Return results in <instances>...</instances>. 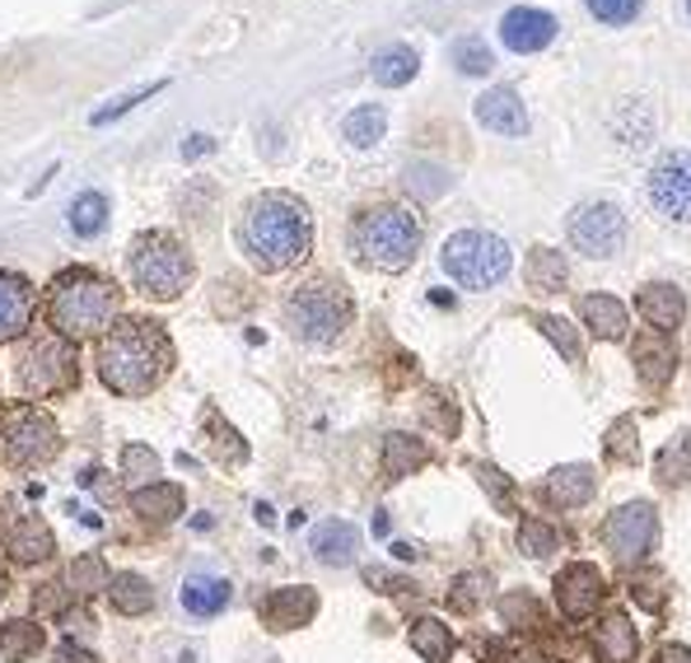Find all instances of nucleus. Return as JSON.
I'll return each mask as SVG.
<instances>
[{
	"label": "nucleus",
	"mask_w": 691,
	"mask_h": 663,
	"mask_svg": "<svg viewBox=\"0 0 691 663\" xmlns=\"http://www.w3.org/2000/svg\"><path fill=\"white\" fill-rule=\"evenodd\" d=\"M173 370V341L154 318H122L99 336V379L118 398L154 393Z\"/></svg>",
	"instance_id": "obj_1"
},
{
	"label": "nucleus",
	"mask_w": 691,
	"mask_h": 663,
	"mask_svg": "<svg viewBox=\"0 0 691 663\" xmlns=\"http://www.w3.org/2000/svg\"><path fill=\"white\" fill-rule=\"evenodd\" d=\"M52 663H99V659H94V654H89L84 645H75V640H65V645H57Z\"/></svg>",
	"instance_id": "obj_51"
},
{
	"label": "nucleus",
	"mask_w": 691,
	"mask_h": 663,
	"mask_svg": "<svg viewBox=\"0 0 691 663\" xmlns=\"http://www.w3.org/2000/svg\"><path fill=\"white\" fill-rule=\"evenodd\" d=\"M19 388L29 398H61L80 383V351L61 332H42L19 351Z\"/></svg>",
	"instance_id": "obj_7"
},
{
	"label": "nucleus",
	"mask_w": 691,
	"mask_h": 663,
	"mask_svg": "<svg viewBox=\"0 0 691 663\" xmlns=\"http://www.w3.org/2000/svg\"><path fill=\"white\" fill-rule=\"evenodd\" d=\"M659 663H691V650L687 645H663L659 650Z\"/></svg>",
	"instance_id": "obj_54"
},
{
	"label": "nucleus",
	"mask_w": 691,
	"mask_h": 663,
	"mask_svg": "<svg viewBox=\"0 0 691 663\" xmlns=\"http://www.w3.org/2000/svg\"><path fill=\"white\" fill-rule=\"evenodd\" d=\"M538 328L547 341H556V351H561L570 364H585V341H579V332L566 323V318H556V313H542L538 318Z\"/></svg>",
	"instance_id": "obj_39"
},
{
	"label": "nucleus",
	"mask_w": 691,
	"mask_h": 663,
	"mask_svg": "<svg viewBox=\"0 0 691 663\" xmlns=\"http://www.w3.org/2000/svg\"><path fill=\"white\" fill-rule=\"evenodd\" d=\"M603 599H608V584H603V575H598L589 561H575V565H566L561 575H556V603H561V612L570 616V622L593 616Z\"/></svg>",
	"instance_id": "obj_13"
},
{
	"label": "nucleus",
	"mask_w": 691,
	"mask_h": 663,
	"mask_svg": "<svg viewBox=\"0 0 691 663\" xmlns=\"http://www.w3.org/2000/svg\"><path fill=\"white\" fill-rule=\"evenodd\" d=\"M449 61L458 66L463 76H486L490 66H496V61H490V48H486L481 38H458L454 48H449Z\"/></svg>",
	"instance_id": "obj_41"
},
{
	"label": "nucleus",
	"mask_w": 691,
	"mask_h": 663,
	"mask_svg": "<svg viewBox=\"0 0 691 663\" xmlns=\"http://www.w3.org/2000/svg\"><path fill=\"white\" fill-rule=\"evenodd\" d=\"M654 476H659V486H687L691 482V430L673 434V440L654 453Z\"/></svg>",
	"instance_id": "obj_30"
},
{
	"label": "nucleus",
	"mask_w": 691,
	"mask_h": 663,
	"mask_svg": "<svg viewBox=\"0 0 691 663\" xmlns=\"http://www.w3.org/2000/svg\"><path fill=\"white\" fill-rule=\"evenodd\" d=\"M556 14H547V10H532V6H519V10H509L505 19H500V42L509 52H542L547 42L556 38Z\"/></svg>",
	"instance_id": "obj_16"
},
{
	"label": "nucleus",
	"mask_w": 691,
	"mask_h": 663,
	"mask_svg": "<svg viewBox=\"0 0 691 663\" xmlns=\"http://www.w3.org/2000/svg\"><path fill=\"white\" fill-rule=\"evenodd\" d=\"M122 304V290L99 277L89 267H71L48 285V323L65 341H84V336H103L113 328Z\"/></svg>",
	"instance_id": "obj_3"
},
{
	"label": "nucleus",
	"mask_w": 691,
	"mask_h": 663,
	"mask_svg": "<svg viewBox=\"0 0 691 663\" xmlns=\"http://www.w3.org/2000/svg\"><path fill=\"white\" fill-rule=\"evenodd\" d=\"M486 593H490V575L486 570H472V575H458L454 589H449V603L458 612H477L486 603Z\"/></svg>",
	"instance_id": "obj_42"
},
{
	"label": "nucleus",
	"mask_w": 691,
	"mask_h": 663,
	"mask_svg": "<svg viewBox=\"0 0 691 663\" xmlns=\"http://www.w3.org/2000/svg\"><path fill=\"white\" fill-rule=\"evenodd\" d=\"M472 472H477V482L486 486V495H490V505L496 510H505V514H515V486L505 482V476L490 468V463H472Z\"/></svg>",
	"instance_id": "obj_46"
},
{
	"label": "nucleus",
	"mask_w": 691,
	"mask_h": 663,
	"mask_svg": "<svg viewBox=\"0 0 691 663\" xmlns=\"http://www.w3.org/2000/svg\"><path fill=\"white\" fill-rule=\"evenodd\" d=\"M113 584V575H108V565H103V556H80L75 565H71V593H80V599H89V593H99V589H108Z\"/></svg>",
	"instance_id": "obj_40"
},
{
	"label": "nucleus",
	"mask_w": 691,
	"mask_h": 663,
	"mask_svg": "<svg viewBox=\"0 0 691 663\" xmlns=\"http://www.w3.org/2000/svg\"><path fill=\"white\" fill-rule=\"evenodd\" d=\"M430 463V444L426 440H416V434H388L384 440V472L388 476H411Z\"/></svg>",
	"instance_id": "obj_28"
},
{
	"label": "nucleus",
	"mask_w": 691,
	"mask_h": 663,
	"mask_svg": "<svg viewBox=\"0 0 691 663\" xmlns=\"http://www.w3.org/2000/svg\"><path fill=\"white\" fill-rule=\"evenodd\" d=\"M211 150H215V141H211V135H202V131L183 141V159H202V154H211Z\"/></svg>",
	"instance_id": "obj_52"
},
{
	"label": "nucleus",
	"mask_w": 691,
	"mask_h": 663,
	"mask_svg": "<svg viewBox=\"0 0 691 663\" xmlns=\"http://www.w3.org/2000/svg\"><path fill=\"white\" fill-rule=\"evenodd\" d=\"M365 584L378 589V593H411V589H416L407 575H388V570H374V565L365 570Z\"/></svg>",
	"instance_id": "obj_49"
},
{
	"label": "nucleus",
	"mask_w": 691,
	"mask_h": 663,
	"mask_svg": "<svg viewBox=\"0 0 691 663\" xmlns=\"http://www.w3.org/2000/svg\"><path fill=\"white\" fill-rule=\"evenodd\" d=\"M61 453V430L42 406H6L0 411V463L6 468H42Z\"/></svg>",
	"instance_id": "obj_8"
},
{
	"label": "nucleus",
	"mask_w": 691,
	"mask_h": 663,
	"mask_svg": "<svg viewBox=\"0 0 691 663\" xmlns=\"http://www.w3.org/2000/svg\"><path fill=\"white\" fill-rule=\"evenodd\" d=\"M108 599H113V607L122 616H141L154 607V589L145 575H131V570H122V575H113V584H108Z\"/></svg>",
	"instance_id": "obj_32"
},
{
	"label": "nucleus",
	"mask_w": 691,
	"mask_h": 663,
	"mask_svg": "<svg viewBox=\"0 0 691 663\" xmlns=\"http://www.w3.org/2000/svg\"><path fill=\"white\" fill-rule=\"evenodd\" d=\"M411 650L426 663H449L454 635H449V626H444V622H435V616H420V622H411Z\"/></svg>",
	"instance_id": "obj_34"
},
{
	"label": "nucleus",
	"mask_w": 691,
	"mask_h": 663,
	"mask_svg": "<svg viewBox=\"0 0 691 663\" xmlns=\"http://www.w3.org/2000/svg\"><path fill=\"white\" fill-rule=\"evenodd\" d=\"M355 546H360V533H355L346 519H327V523L314 529V556L323 565H350Z\"/></svg>",
	"instance_id": "obj_26"
},
{
	"label": "nucleus",
	"mask_w": 691,
	"mask_h": 663,
	"mask_svg": "<svg viewBox=\"0 0 691 663\" xmlns=\"http://www.w3.org/2000/svg\"><path fill=\"white\" fill-rule=\"evenodd\" d=\"M579 318H585V328L603 341L627 336V304H621L617 294H585V300H579Z\"/></svg>",
	"instance_id": "obj_23"
},
{
	"label": "nucleus",
	"mask_w": 691,
	"mask_h": 663,
	"mask_svg": "<svg viewBox=\"0 0 691 663\" xmlns=\"http://www.w3.org/2000/svg\"><path fill=\"white\" fill-rule=\"evenodd\" d=\"M477 122L486 131H496V135H524L528 131V112H524L515 89L500 84V89H486V94L477 99Z\"/></svg>",
	"instance_id": "obj_20"
},
{
	"label": "nucleus",
	"mask_w": 691,
	"mask_h": 663,
	"mask_svg": "<svg viewBox=\"0 0 691 663\" xmlns=\"http://www.w3.org/2000/svg\"><path fill=\"white\" fill-rule=\"evenodd\" d=\"M444 188H449V173L435 169V164H411L407 169V192L416 197H439Z\"/></svg>",
	"instance_id": "obj_48"
},
{
	"label": "nucleus",
	"mask_w": 691,
	"mask_h": 663,
	"mask_svg": "<svg viewBox=\"0 0 691 663\" xmlns=\"http://www.w3.org/2000/svg\"><path fill=\"white\" fill-rule=\"evenodd\" d=\"M122 476L126 482H136V491L154 486V476H160V453H154L150 444H126L122 449Z\"/></svg>",
	"instance_id": "obj_38"
},
{
	"label": "nucleus",
	"mask_w": 691,
	"mask_h": 663,
	"mask_svg": "<svg viewBox=\"0 0 691 663\" xmlns=\"http://www.w3.org/2000/svg\"><path fill=\"white\" fill-rule=\"evenodd\" d=\"M636 309L654 332L673 336V328H682V318H687V294L678 285H668V281H654V285H644L636 294Z\"/></svg>",
	"instance_id": "obj_18"
},
{
	"label": "nucleus",
	"mask_w": 691,
	"mask_h": 663,
	"mask_svg": "<svg viewBox=\"0 0 691 663\" xmlns=\"http://www.w3.org/2000/svg\"><path fill=\"white\" fill-rule=\"evenodd\" d=\"M61 584H42V593H33V607L38 612H57L61 607V593H57Z\"/></svg>",
	"instance_id": "obj_53"
},
{
	"label": "nucleus",
	"mask_w": 691,
	"mask_h": 663,
	"mask_svg": "<svg viewBox=\"0 0 691 663\" xmlns=\"http://www.w3.org/2000/svg\"><path fill=\"white\" fill-rule=\"evenodd\" d=\"M636 370H640V383H650V388H663L668 379H673L678 370V351H673V336L668 332H644L636 336Z\"/></svg>",
	"instance_id": "obj_21"
},
{
	"label": "nucleus",
	"mask_w": 691,
	"mask_h": 663,
	"mask_svg": "<svg viewBox=\"0 0 691 663\" xmlns=\"http://www.w3.org/2000/svg\"><path fill=\"white\" fill-rule=\"evenodd\" d=\"M238 248L248 253L257 271H289L308 258L314 248V215L308 205L289 192H262L243 205L238 220Z\"/></svg>",
	"instance_id": "obj_2"
},
{
	"label": "nucleus",
	"mask_w": 691,
	"mask_h": 663,
	"mask_svg": "<svg viewBox=\"0 0 691 663\" xmlns=\"http://www.w3.org/2000/svg\"><path fill=\"white\" fill-rule=\"evenodd\" d=\"M439 262L463 290H496L509 277V243L486 230H458L444 243Z\"/></svg>",
	"instance_id": "obj_9"
},
{
	"label": "nucleus",
	"mask_w": 691,
	"mask_h": 663,
	"mask_svg": "<svg viewBox=\"0 0 691 663\" xmlns=\"http://www.w3.org/2000/svg\"><path fill=\"white\" fill-rule=\"evenodd\" d=\"M126 271H131V285H136L145 300H177L196 277L192 253L164 230H150L131 243Z\"/></svg>",
	"instance_id": "obj_6"
},
{
	"label": "nucleus",
	"mask_w": 691,
	"mask_h": 663,
	"mask_svg": "<svg viewBox=\"0 0 691 663\" xmlns=\"http://www.w3.org/2000/svg\"><path fill=\"white\" fill-rule=\"evenodd\" d=\"M589 645H593L598 663H631L636 650H640V635H636L627 612H608L603 622L589 631Z\"/></svg>",
	"instance_id": "obj_19"
},
{
	"label": "nucleus",
	"mask_w": 691,
	"mask_h": 663,
	"mask_svg": "<svg viewBox=\"0 0 691 663\" xmlns=\"http://www.w3.org/2000/svg\"><path fill=\"white\" fill-rule=\"evenodd\" d=\"M160 89H164V80H154V84H141V89H131V94H122V99H113L108 108H99V112H94V118H89V122H94V127H108V122H118V118H126V112L136 108V103L154 99V94H160Z\"/></svg>",
	"instance_id": "obj_44"
},
{
	"label": "nucleus",
	"mask_w": 691,
	"mask_h": 663,
	"mask_svg": "<svg viewBox=\"0 0 691 663\" xmlns=\"http://www.w3.org/2000/svg\"><path fill=\"white\" fill-rule=\"evenodd\" d=\"M183 607H187V616H220L230 607V599H234V589H230V580H220V575H187V584H183Z\"/></svg>",
	"instance_id": "obj_22"
},
{
	"label": "nucleus",
	"mask_w": 691,
	"mask_h": 663,
	"mask_svg": "<svg viewBox=\"0 0 691 663\" xmlns=\"http://www.w3.org/2000/svg\"><path fill=\"white\" fill-rule=\"evenodd\" d=\"M416 71H420V57H416V48H407V42H393V48L374 52V61H369L374 84H384V89H403V84H411Z\"/></svg>",
	"instance_id": "obj_25"
},
{
	"label": "nucleus",
	"mask_w": 691,
	"mask_h": 663,
	"mask_svg": "<svg viewBox=\"0 0 691 663\" xmlns=\"http://www.w3.org/2000/svg\"><path fill=\"white\" fill-rule=\"evenodd\" d=\"M524 271H528V285L542 294H561L570 281V262H566V253H556V248H532Z\"/></svg>",
	"instance_id": "obj_29"
},
{
	"label": "nucleus",
	"mask_w": 691,
	"mask_h": 663,
	"mask_svg": "<svg viewBox=\"0 0 691 663\" xmlns=\"http://www.w3.org/2000/svg\"><path fill=\"white\" fill-rule=\"evenodd\" d=\"M10 556L14 561H24V565H33V561H48L52 552H57V538H52V529L42 523L38 514H24V519H14V529H10Z\"/></svg>",
	"instance_id": "obj_24"
},
{
	"label": "nucleus",
	"mask_w": 691,
	"mask_h": 663,
	"mask_svg": "<svg viewBox=\"0 0 691 663\" xmlns=\"http://www.w3.org/2000/svg\"><path fill=\"white\" fill-rule=\"evenodd\" d=\"M350 253L374 271H407L420 253V220L407 205H374L350 224Z\"/></svg>",
	"instance_id": "obj_4"
},
{
	"label": "nucleus",
	"mask_w": 691,
	"mask_h": 663,
	"mask_svg": "<svg viewBox=\"0 0 691 663\" xmlns=\"http://www.w3.org/2000/svg\"><path fill=\"white\" fill-rule=\"evenodd\" d=\"M6 593H10V575H6V570H0V603H6Z\"/></svg>",
	"instance_id": "obj_57"
},
{
	"label": "nucleus",
	"mask_w": 691,
	"mask_h": 663,
	"mask_svg": "<svg viewBox=\"0 0 691 663\" xmlns=\"http://www.w3.org/2000/svg\"><path fill=\"white\" fill-rule=\"evenodd\" d=\"M38 650H42L38 622H0V654H6V663H29Z\"/></svg>",
	"instance_id": "obj_35"
},
{
	"label": "nucleus",
	"mask_w": 691,
	"mask_h": 663,
	"mask_svg": "<svg viewBox=\"0 0 691 663\" xmlns=\"http://www.w3.org/2000/svg\"><path fill=\"white\" fill-rule=\"evenodd\" d=\"M650 201L659 205V215L673 224H691V154L673 150L663 154L650 173Z\"/></svg>",
	"instance_id": "obj_12"
},
{
	"label": "nucleus",
	"mask_w": 691,
	"mask_h": 663,
	"mask_svg": "<svg viewBox=\"0 0 691 663\" xmlns=\"http://www.w3.org/2000/svg\"><path fill=\"white\" fill-rule=\"evenodd\" d=\"M430 416L439 421V430H444V434H458V411H454V402L444 398V393H435V398H430V406H426V421H430Z\"/></svg>",
	"instance_id": "obj_50"
},
{
	"label": "nucleus",
	"mask_w": 691,
	"mask_h": 663,
	"mask_svg": "<svg viewBox=\"0 0 691 663\" xmlns=\"http://www.w3.org/2000/svg\"><path fill=\"white\" fill-rule=\"evenodd\" d=\"M644 0H589V14L593 19H603V24L621 29V24H631V19L640 14Z\"/></svg>",
	"instance_id": "obj_47"
},
{
	"label": "nucleus",
	"mask_w": 691,
	"mask_h": 663,
	"mask_svg": "<svg viewBox=\"0 0 691 663\" xmlns=\"http://www.w3.org/2000/svg\"><path fill=\"white\" fill-rule=\"evenodd\" d=\"M566 234L570 248L585 258H612L621 243H627V215L617 211L612 201H589V205H575L570 220H566Z\"/></svg>",
	"instance_id": "obj_11"
},
{
	"label": "nucleus",
	"mask_w": 691,
	"mask_h": 663,
	"mask_svg": "<svg viewBox=\"0 0 691 663\" xmlns=\"http://www.w3.org/2000/svg\"><path fill=\"white\" fill-rule=\"evenodd\" d=\"M131 510H136L145 523H173L177 514H183V486L154 482V486L131 491Z\"/></svg>",
	"instance_id": "obj_27"
},
{
	"label": "nucleus",
	"mask_w": 691,
	"mask_h": 663,
	"mask_svg": "<svg viewBox=\"0 0 691 663\" xmlns=\"http://www.w3.org/2000/svg\"><path fill=\"white\" fill-rule=\"evenodd\" d=\"M654 542H659V510L650 500H631V505L612 510L603 523V546L617 565H640L654 552Z\"/></svg>",
	"instance_id": "obj_10"
},
{
	"label": "nucleus",
	"mask_w": 691,
	"mask_h": 663,
	"mask_svg": "<svg viewBox=\"0 0 691 663\" xmlns=\"http://www.w3.org/2000/svg\"><path fill=\"white\" fill-rule=\"evenodd\" d=\"M33 309H38L33 285L19 271H0V346L19 341L33 328Z\"/></svg>",
	"instance_id": "obj_15"
},
{
	"label": "nucleus",
	"mask_w": 691,
	"mask_h": 663,
	"mask_svg": "<svg viewBox=\"0 0 691 663\" xmlns=\"http://www.w3.org/2000/svg\"><path fill=\"white\" fill-rule=\"evenodd\" d=\"M500 612H505V626H519V631L547 626L538 616V599H532V593H509V599L500 603Z\"/></svg>",
	"instance_id": "obj_45"
},
{
	"label": "nucleus",
	"mask_w": 691,
	"mask_h": 663,
	"mask_svg": "<svg viewBox=\"0 0 691 663\" xmlns=\"http://www.w3.org/2000/svg\"><path fill=\"white\" fill-rule=\"evenodd\" d=\"M603 449H608V459H612V463H621V468L636 463V459H640V444H636V421H631V416H621V421L608 430Z\"/></svg>",
	"instance_id": "obj_43"
},
{
	"label": "nucleus",
	"mask_w": 691,
	"mask_h": 663,
	"mask_svg": "<svg viewBox=\"0 0 691 663\" xmlns=\"http://www.w3.org/2000/svg\"><path fill=\"white\" fill-rule=\"evenodd\" d=\"M384 131H388V112L378 108V103H360L350 112V118L342 122V135L355 145V150H374L378 141H384Z\"/></svg>",
	"instance_id": "obj_31"
},
{
	"label": "nucleus",
	"mask_w": 691,
	"mask_h": 663,
	"mask_svg": "<svg viewBox=\"0 0 691 663\" xmlns=\"http://www.w3.org/2000/svg\"><path fill=\"white\" fill-rule=\"evenodd\" d=\"M65 626H71V635H75V631H89L94 622H89V612H65Z\"/></svg>",
	"instance_id": "obj_55"
},
{
	"label": "nucleus",
	"mask_w": 691,
	"mask_h": 663,
	"mask_svg": "<svg viewBox=\"0 0 691 663\" xmlns=\"http://www.w3.org/2000/svg\"><path fill=\"white\" fill-rule=\"evenodd\" d=\"M355 318V304L342 281L332 277H314L289 290L285 300V323L299 341H314V346H332Z\"/></svg>",
	"instance_id": "obj_5"
},
{
	"label": "nucleus",
	"mask_w": 691,
	"mask_h": 663,
	"mask_svg": "<svg viewBox=\"0 0 691 663\" xmlns=\"http://www.w3.org/2000/svg\"><path fill=\"white\" fill-rule=\"evenodd\" d=\"M318 616V589L308 584H289L262 599V626L266 631H299Z\"/></svg>",
	"instance_id": "obj_14"
},
{
	"label": "nucleus",
	"mask_w": 691,
	"mask_h": 663,
	"mask_svg": "<svg viewBox=\"0 0 691 663\" xmlns=\"http://www.w3.org/2000/svg\"><path fill=\"white\" fill-rule=\"evenodd\" d=\"M515 663H551V659H547V654H538V650H519V654H515Z\"/></svg>",
	"instance_id": "obj_56"
},
{
	"label": "nucleus",
	"mask_w": 691,
	"mask_h": 663,
	"mask_svg": "<svg viewBox=\"0 0 691 663\" xmlns=\"http://www.w3.org/2000/svg\"><path fill=\"white\" fill-rule=\"evenodd\" d=\"M202 425L211 430V453H215V459L220 463H230V468H238L243 459H248V444H243L238 440V430L225 421V416H220V411L215 406H206L202 411Z\"/></svg>",
	"instance_id": "obj_33"
},
{
	"label": "nucleus",
	"mask_w": 691,
	"mask_h": 663,
	"mask_svg": "<svg viewBox=\"0 0 691 663\" xmlns=\"http://www.w3.org/2000/svg\"><path fill=\"white\" fill-rule=\"evenodd\" d=\"M103 224H108V197L103 192H80L71 201V230L80 239H94V234H103Z\"/></svg>",
	"instance_id": "obj_37"
},
{
	"label": "nucleus",
	"mask_w": 691,
	"mask_h": 663,
	"mask_svg": "<svg viewBox=\"0 0 691 663\" xmlns=\"http://www.w3.org/2000/svg\"><path fill=\"white\" fill-rule=\"evenodd\" d=\"M538 491H542L547 505L579 510V505H589V500H593L598 476H593V468H585V463H566V468H551V472L542 476Z\"/></svg>",
	"instance_id": "obj_17"
},
{
	"label": "nucleus",
	"mask_w": 691,
	"mask_h": 663,
	"mask_svg": "<svg viewBox=\"0 0 691 663\" xmlns=\"http://www.w3.org/2000/svg\"><path fill=\"white\" fill-rule=\"evenodd\" d=\"M519 552L532 556V561H547V556L561 552V538H556V529H551L547 519L528 514V519L519 523Z\"/></svg>",
	"instance_id": "obj_36"
}]
</instances>
